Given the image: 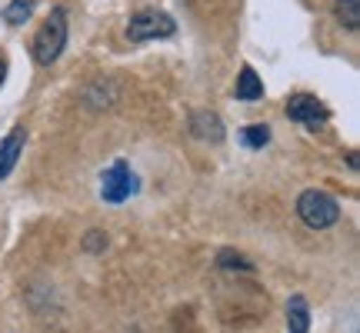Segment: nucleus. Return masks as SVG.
I'll use <instances>...</instances> for the list:
<instances>
[{
	"instance_id": "f257e3e1",
	"label": "nucleus",
	"mask_w": 360,
	"mask_h": 333,
	"mask_svg": "<svg viewBox=\"0 0 360 333\" xmlns=\"http://www.w3.org/2000/svg\"><path fill=\"white\" fill-rule=\"evenodd\" d=\"M64 47H67V13L60 11V7H53L51 17L40 24L30 51H34V60H37L40 67H51L53 60L64 53Z\"/></svg>"
},
{
	"instance_id": "f03ea898",
	"label": "nucleus",
	"mask_w": 360,
	"mask_h": 333,
	"mask_svg": "<svg viewBox=\"0 0 360 333\" xmlns=\"http://www.w3.org/2000/svg\"><path fill=\"white\" fill-rule=\"evenodd\" d=\"M297 217L304 220L310 230H327L340 220V204L323 190H304L297 197Z\"/></svg>"
},
{
	"instance_id": "7ed1b4c3",
	"label": "nucleus",
	"mask_w": 360,
	"mask_h": 333,
	"mask_svg": "<svg viewBox=\"0 0 360 333\" xmlns=\"http://www.w3.org/2000/svg\"><path fill=\"white\" fill-rule=\"evenodd\" d=\"M177 34V24H174V17L164 11H141L130 17L127 24V37L134 44H147V40H167Z\"/></svg>"
},
{
	"instance_id": "20e7f679",
	"label": "nucleus",
	"mask_w": 360,
	"mask_h": 333,
	"mask_svg": "<svg viewBox=\"0 0 360 333\" xmlns=\"http://www.w3.org/2000/svg\"><path fill=\"white\" fill-rule=\"evenodd\" d=\"M137 190H141V183H137V174L127 166V160H117L114 166H107L101 174V197L107 204H124Z\"/></svg>"
},
{
	"instance_id": "39448f33",
	"label": "nucleus",
	"mask_w": 360,
	"mask_h": 333,
	"mask_svg": "<svg viewBox=\"0 0 360 333\" xmlns=\"http://www.w3.org/2000/svg\"><path fill=\"white\" fill-rule=\"evenodd\" d=\"M287 117L294 120V124H304V127H323L330 114H327V107H323L317 97H310V93H297L287 100Z\"/></svg>"
},
{
	"instance_id": "423d86ee",
	"label": "nucleus",
	"mask_w": 360,
	"mask_h": 333,
	"mask_svg": "<svg viewBox=\"0 0 360 333\" xmlns=\"http://www.w3.org/2000/svg\"><path fill=\"white\" fill-rule=\"evenodd\" d=\"M24 141H27L24 127H13L11 133L0 141V180H7L13 174V166H17L20 154H24Z\"/></svg>"
},
{
	"instance_id": "0eeeda50",
	"label": "nucleus",
	"mask_w": 360,
	"mask_h": 333,
	"mask_svg": "<svg viewBox=\"0 0 360 333\" xmlns=\"http://www.w3.org/2000/svg\"><path fill=\"white\" fill-rule=\"evenodd\" d=\"M191 133L197 137V141L220 143L224 141V124H220V117L210 114V110H193L191 114Z\"/></svg>"
},
{
	"instance_id": "6e6552de",
	"label": "nucleus",
	"mask_w": 360,
	"mask_h": 333,
	"mask_svg": "<svg viewBox=\"0 0 360 333\" xmlns=\"http://www.w3.org/2000/svg\"><path fill=\"white\" fill-rule=\"evenodd\" d=\"M287 330L290 333L310 330V307L304 296H290V300H287Z\"/></svg>"
},
{
	"instance_id": "1a4fd4ad",
	"label": "nucleus",
	"mask_w": 360,
	"mask_h": 333,
	"mask_svg": "<svg viewBox=\"0 0 360 333\" xmlns=\"http://www.w3.org/2000/svg\"><path fill=\"white\" fill-rule=\"evenodd\" d=\"M233 93H237V100H260L264 97V84H260V77L254 74V67H244L240 70V77H237V87H233Z\"/></svg>"
},
{
	"instance_id": "9d476101",
	"label": "nucleus",
	"mask_w": 360,
	"mask_h": 333,
	"mask_svg": "<svg viewBox=\"0 0 360 333\" xmlns=\"http://www.w3.org/2000/svg\"><path fill=\"white\" fill-rule=\"evenodd\" d=\"M34 7H37V0H11L4 7V24H11V27L27 24L34 17Z\"/></svg>"
},
{
	"instance_id": "9b49d317",
	"label": "nucleus",
	"mask_w": 360,
	"mask_h": 333,
	"mask_svg": "<svg viewBox=\"0 0 360 333\" xmlns=\"http://www.w3.org/2000/svg\"><path fill=\"white\" fill-rule=\"evenodd\" d=\"M240 141H244V147H250V150H260V147L270 143V127L267 124H254V127H247L244 133H240Z\"/></svg>"
},
{
	"instance_id": "f8f14e48",
	"label": "nucleus",
	"mask_w": 360,
	"mask_h": 333,
	"mask_svg": "<svg viewBox=\"0 0 360 333\" xmlns=\"http://www.w3.org/2000/svg\"><path fill=\"white\" fill-rule=\"evenodd\" d=\"M217 263L224 270H240V273H250V270H254V263H250L244 254H237V250H220Z\"/></svg>"
},
{
	"instance_id": "ddd939ff",
	"label": "nucleus",
	"mask_w": 360,
	"mask_h": 333,
	"mask_svg": "<svg viewBox=\"0 0 360 333\" xmlns=\"http://www.w3.org/2000/svg\"><path fill=\"white\" fill-rule=\"evenodd\" d=\"M340 4V20L347 30H357L360 27V0H337Z\"/></svg>"
},
{
	"instance_id": "4468645a",
	"label": "nucleus",
	"mask_w": 360,
	"mask_h": 333,
	"mask_svg": "<svg viewBox=\"0 0 360 333\" xmlns=\"http://www.w3.org/2000/svg\"><path fill=\"white\" fill-rule=\"evenodd\" d=\"M84 250H87V254H103V250H107V233L90 230L87 237H84Z\"/></svg>"
},
{
	"instance_id": "2eb2a0df",
	"label": "nucleus",
	"mask_w": 360,
	"mask_h": 333,
	"mask_svg": "<svg viewBox=\"0 0 360 333\" xmlns=\"http://www.w3.org/2000/svg\"><path fill=\"white\" fill-rule=\"evenodd\" d=\"M4 77H7V60L0 57V84H4Z\"/></svg>"
}]
</instances>
